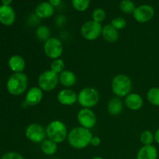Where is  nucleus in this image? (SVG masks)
I'll list each match as a JSON object with an SVG mask.
<instances>
[{
  "label": "nucleus",
  "instance_id": "11",
  "mask_svg": "<svg viewBox=\"0 0 159 159\" xmlns=\"http://www.w3.org/2000/svg\"><path fill=\"white\" fill-rule=\"evenodd\" d=\"M155 9L150 5H141L135 9L133 16L137 22L145 23L151 21L155 16Z\"/></svg>",
  "mask_w": 159,
  "mask_h": 159
},
{
  "label": "nucleus",
  "instance_id": "21",
  "mask_svg": "<svg viewBox=\"0 0 159 159\" xmlns=\"http://www.w3.org/2000/svg\"><path fill=\"white\" fill-rule=\"evenodd\" d=\"M9 68L13 73L23 72L26 68V61L22 56L15 54L10 57L8 62Z\"/></svg>",
  "mask_w": 159,
  "mask_h": 159
},
{
  "label": "nucleus",
  "instance_id": "2",
  "mask_svg": "<svg viewBox=\"0 0 159 159\" xmlns=\"http://www.w3.org/2000/svg\"><path fill=\"white\" fill-rule=\"evenodd\" d=\"M28 87V77L23 72L13 73L6 82V89L12 96H21Z\"/></svg>",
  "mask_w": 159,
  "mask_h": 159
},
{
  "label": "nucleus",
  "instance_id": "33",
  "mask_svg": "<svg viewBox=\"0 0 159 159\" xmlns=\"http://www.w3.org/2000/svg\"><path fill=\"white\" fill-rule=\"evenodd\" d=\"M48 2L53 6V7H57L61 3V0H48Z\"/></svg>",
  "mask_w": 159,
  "mask_h": 159
},
{
  "label": "nucleus",
  "instance_id": "15",
  "mask_svg": "<svg viewBox=\"0 0 159 159\" xmlns=\"http://www.w3.org/2000/svg\"><path fill=\"white\" fill-rule=\"evenodd\" d=\"M16 20V13L10 6H0V23L5 26H12Z\"/></svg>",
  "mask_w": 159,
  "mask_h": 159
},
{
  "label": "nucleus",
  "instance_id": "20",
  "mask_svg": "<svg viewBox=\"0 0 159 159\" xmlns=\"http://www.w3.org/2000/svg\"><path fill=\"white\" fill-rule=\"evenodd\" d=\"M102 38L107 42L110 43H114L119 39V31L115 29L110 23L102 26Z\"/></svg>",
  "mask_w": 159,
  "mask_h": 159
},
{
  "label": "nucleus",
  "instance_id": "24",
  "mask_svg": "<svg viewBox=\"0 0 159 159\" xmlns=\"http://www.w3.org/2000/svg\"><path fill=\"white\" fill-rule=\"evenodd\" d=\"M147 99L152 106L159 107V87H152L148 91Z\"/></svg>",
  "mask_w": 159,
  "mask_h": 159
},
{
  "label": "nucleus",
  "instance_id": "8",
  "mask_svg": "<svg viewBox=\"0 0 159 159\" xmlns=\"http://www.w3.org/2000/svg\"><path fill=\"white\" fill-rule=\"evenodd\" d=\"M102 26L101 23L92 20H89L82 25L80 33L82 37L89 41L96 40L102 35Z\"/></svg>",
  "mask_w": 159,
  "mask_h": 159
},
{
  "label": "nucleus",
  "instance_id": "29",
  "mask_svg": "<svg viewBox=\"0 0 159 159\" xmlns=\"http://www.w3.org/2000/svg\"><path fill=\"white\" fill-rule=\"evenodd\" d=\"M106 16H107V14H106L105 10L102 8H96L92 13V18H93V21L99 23L105 20Z\"/></svg>",
  "mask_w": 159,
  "mask_h": 159
},
{
  "label": "nucleus",
  "instance_id": "26",
  "mask_svg": "<svg viewBox=\"0 0 159 159\" xmlns=\"http://www.w3.org/2000/svg\"><path fill=\"white\" fill-rule=\"evenodd\" d=\"M120 9L126 14H133L136 6L131 0H122L120 3Z\"/></svg>",
  "mask_w": 159,
  "mask_h": 159
},
{
  "label": "nucleus",
  "instance_id": "23",
  "mask_svg": "<svg viewBox=\"0 0 159 159\" xmlns=\"http://www.w3.org/2000/svg\"><path fill=\"white\" fill-rule=\"evenodd\" d=\"M35 34L39 40L45 42L51 37V30L48 26L41 25L37 28Z\"/></svg>",
  "mask_w": 159,
  "mask_h": 159
},
{
  "label": "nucleus",
  "instance_id": "16",
  "mask_svg": "<svg viewBox=\"0 0 159 159\" xmlns=\"http://www.w3.org/2000/svg\"><path fill=\"white\" fill-rule=\"evenodd\" d=\"M59 84L64 88L71 89L77 82V76L71 70H65L58 75Z\"/></svg>",
  "mask_w": 159,
  "mask_h": 159
},
{
  "label": "nucleus",
  "instance_id": "34",
  "mask_svg": "<svg viewBox=\"0 0 159 159\" xmlns=\"http://www.w3.org/2000/svg\"><path fill=\"white\" fill-rule=\"evenodd\" d=\"M154 136H155V141L159 144V128L157 129L155 133L154 134Z\"/></svg>",
  "mask_w": 159,
  "mask_h": 159
},
{
  "label": "nucleus",
  "instance_id": "27",
  "mask_svg": "<svg viewBox=\"0 0 159 159\" xmlns=\"http://www.w3.org/2000/svg\"><path fill=\"white\" fill-rule=\"evenodd\" d=\"M140 141L143 145H151L155 141V136L151 130H146L140 135Z\"/></svg>",
  "mask_w": 159,
  "mask_h": 159
},
{
  "label": "nucleus",
  "instance_id": "31",
  "mask_svg": "<svg viewBox=\"0 0 159 159\" xmlns=\"http://www.w3.org/2000/svg\"><path fill=\"white\" fill-rule=\"evenodd\" d=\"M1 159H25L24 157L18 152H9L4 154Z\"/></svg>",
  "mask_w": 159,
  "mask_h": 159
},
{
  "label": "nucleus",
  "instance_id": "18",
  "mask_svg": "<svg viewBox=\"0 0 159 159\" xmlns=\"http://www.w3.org/2000/svg\"><path fill=\"white\" fill-rule=\"evenodd\" d=\"M123 109H124V102L121 98L115 96L110 99L107 103V112L110 116H118L122 113Z\"/></svg>",
  "mask_w": 159,
  "mask_h": 159
},
{
  "label": "nucleus",
  "instance_id": "5",
  "mask_svg": "<svg viewBox=\"0 0 159 159\" xmlns=\"http://www.w3.org/2000/svg\"><path fill=\"white\" fill-rule=\"evenodd\" d=\"M100 99V94L96 88L85 87L78 93V102L82 108L92 109L96 107Z\"/></svg>",
  "mask_w": 159,
  "mask_h": 159
},
{
  "label": "nucleus",
  "instance_id": "35",
  "mask_svg": "<svg viewBox=\"0 0 159 159\" xmlns=\"http://www.w3.org/2000/svg\"><path fill=\"white\" fill-rule=\"evenodd\" d=\"M12 2V0H2V5H4V6H10Z\"/></svg>",
  "mask_w": 159,
  "mask_h": 159
},
{
  "label": "nucleus",
  "instance_id": "3",
  "mask_svg": "<svg viewBox=\"0 0 159 159\" xmlns=\"http://www.w3.org/2000/svg\"><path fill=\"white\" fill-rule=\"evenodd\" d=\"M132 87L131 79L125 74H118L112 79L111 89L116 97H126L131 93Z\"/></svg>",
  "mask_w": 159,
  "mask_h": 159
},
{
  "label": "nucleus",
  "instance_id": "36",
  "mask_svg": "<svg viewBox=\"0 0 159 159\" xmlns=\"http://www.w3.org/2000/svg\"><path fill=\"white\" fill-rule=\"evenodd\" d=\"M91 159H104V158H102V157H100V156H95V157H93V158H92Z\"/></svg>",
  "mask_w": 159,
  "mask_h": 159
},
{
  "label": "nucleus",
  "instance_id": "6",
  "mask_svg": "<svg viewBox=\"0 0 159 159\" xmlns=\"http://www.w3.org/2000/svg\"><path fill=\"white\" fill-rule=\"evenodd\" d=\"M39 88L43 92L53 91L59 84L58 75L51 70H46L40 74L37 79Z\"/></svg>",
  "mask_w": 159,
  "mask_h": 159
},
{
  "label": "nucleus",
  "instance_id": "30",
  "mask_svg": "<svg viewBox=\"0 0 159 159\" xmlns=\"http://www.w3.org/2000/svg\"><path fill=\"white\" fill-rule=\"evenodd\" d=\"M110 24L115 29H116L119 31L121 30H124L126 27V26H127V21L123 17H116V18L113 19L111 20V23Z\"/></svg>",
  "mask_w": 159,
  "mask_h": 159
},
{
  "label": "nucleus",
  "instance_id": "10",
  "mask_svg": "<svg viewBox=\"0 0 159 159\" xmlns=\"http://www.w3.org/2000/svg\"><path fill=\"white\" fill-rule=\"evenodd\" d=\"M77 121L80 127L91 130L97 123V116L92 109L82 108L77 113Z\"/></svg>",
  "mask_w": 159,
  "mask_h": 159
},
{
  "label": "nucleus",
  "instance_id": "4",
  "mask_svg": "<svg viewBox=\"0 0 159 159\" xmlns=\"http://www.w3.org/2000/svg\"><path fill=\"white\" fill-rule=\"evenodd\" d=\"M68 132L66 124L58 120H52L46 127V134L48 139L54 141L57 144L67 140Z\"/></svg>",
  "mask_w": 159,
  "mask_h": 159
},
{
  "label": "nucleus",
  "instance_id": "13",
  "mask_svg": "<svg viewBox=\"0 0 159 159\" xmlns=\"http://www.w3.org/2000/svg\"><path fill=\"white\" fill-rule=\"evenodd\" d=\"M43 98V90L38 86H33L27 90L25 95V102L26 105L35 107L38 105Z\"/></svg>",
  "mask_w": 159,
  "mask_h": 159
},
{
  "label": "nucleus",
  "instance_id": "22",
  "mask_svg": "<svg viewBox=\"0 0 159 159\" xmlns=\"http://www.w3.org/2000/svg\"><path fill=\"white\" fill-rule=\"evenodd\" d=\"M57 144L54 141H51L50 139H45L43 142L40 144V150L48 156L54 155L57 151Z\"/></svg>",
  "mask_w": 159,
  "mask_h": 159
},
{
  "label": "nucleus",
  "instance_id": "28",
  "mask_svg": "<svg viewBox=\"0 0 159 159\" xmlns=\"http://www.w3.org/2000/svg\"><path fill=\"white\" fill-rule=\"evenodd\" d=\"M91 0H71L73 8L79 12H84L89 7Z\"/></svg>",
  "mask_w": 159,
  "mask_h": 159
},
{
  "label": "nucleus",
  "instance_id": "17",
  "mask_svg": "<svg viewBox=\"0 0 159 159\" xmlns=\"http://www.w3.org/2000/svg\"><path fill=\"white\" fill-rule=\"evenodd\" d=\"M158 149L153 144L143 145L137 153V159H158Z\"/></svg>",
  "mask_w": 159,
  "mask_h": 159
},
{
  "label": "nucleus",
  "instance_id": "25",
  "mask_svg": "<svg viewBox=\"0 0 159 159\" xmlns=\"http://www.w3.org/2000/svg\"><path fill=\"white\" fill-rule=\"evenodd\" d=\"M65 61L62 60L61 58H57L52 60L51 65H50V70L54 71L56 74L59 75L65 71Z\"/></svg>",
  "mask_w": 159,
  "mask_h": 159
},
{
  "label": "nucleus",
  "instance_id": "7",
  "mask_svg": "<svg viewBox=\"0 0 159 159\" xmlns=\"http://www.w3.org/2000/svg\"><path fill=\"white\" fill-rule=\"evenodd\" d=\"M43 50L44 54L51 60L61 58L64 52L62 42L57 37H50L43 43Z\"/></svg>",
  "mask_w": 159,
  "mask_h": 159
},
{
  "label": "nucleus",
  "instance_id": "9",
  "mask_svg": "<svg viewBox=\"0 0 159 159\" xmlns=\"http://www.w3.org/2000/svg\"><path fill=\"white\" fill-rule=\"evenodd\" d=\"M25 136L30 141L35 144H41L46 139V128L41 124L32 123L26 127Z\"/></svg>",
  "mask_w": 159,
  "mask_h": 159
},
{
  "label": "nucleus",
  "instance_id": "1",
  "mask_svg": "<svg viewBox=\"0 0 159 159\" xmlns=\"http://www.w3.org/2000/svg\"><path fill=\"white\" fill-rule=\"evenodd\" d=\"M93 133L91 130L82 127H76L68 132V142L71 148L77 150H82L90 145Z\"/></svg>",
  "mask_w": 159,
  "mask_h": 159
},
{
  "label": "nucleus",
  "instance_id": "19",
  "mask_svg": "<svg viewBox=\"0 0 159 159\" xmlns=\"http://www.w3.org/2000/svg\"><path fill=\"white\" fill-rule=\"evenodd\" d=\"M54 12V7H53L48 2H43L37 6L35 9V14L40 19H48L52 16Z\"/></svg>",
  "mask_w": 159,
  "mask_h": 159
},
{
  "label": "nucleus",
  "instance_id": "14",
  "mask_svg": "<svg viewBox=\"0 0 159 159\" xmlns=\"http://www.w3.org/2000/svg\"><path fill=\"white\" fill-rule=\"evenodd\" d=\"M124 105L130 110L138 111L142 108L144 105V99L138 93H130L124 99Z\"/></svg>",
  "mask_w": 159,
  "mask_h": 159
},
{
  "label": "nucleus",
  "instance_id": "32",
  "mask_svg": "<svg viewBox=\"0 0 159 159\" xmlns=\"http://www.w3.org/2000/svg\"><path fill=\"white\" fill-rule=\"evenodd\" d=\"M101 138L99 136H93L91 140V143H90V145H92L93 147H99L101 144Z\"/></svg>",
  "mask_w": 159,
  "mask_h": 159
},
{
  "label": "nucleus",
  "instance_id": "12",
  "mask_svg": "<svg viewBox=\"0 0 159 159\" xmlns=\"http://www.w3.org/2000/svg\"><path fill=\"white\" fill-rule=\"evenodd\" d=\"M57 99L61 105L70 107L78 102V94L71 89L64 88L57 93Z\"/></svg>",
  "mask_w": 159,
  "mask_h": 159
}]
</instances>
